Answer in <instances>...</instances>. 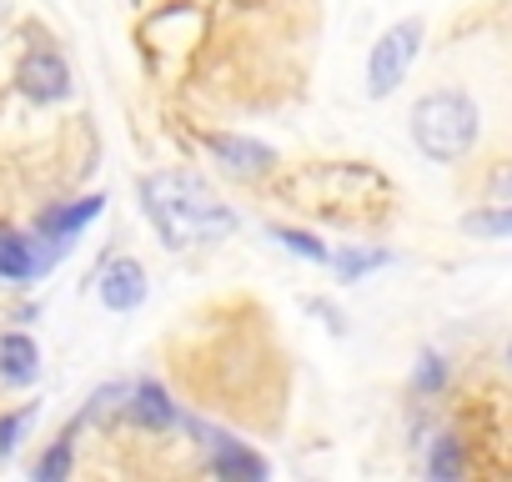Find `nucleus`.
Wrapping results in <instances>:
<instances>
[{
    "label": "nucleus",
    "instance_id": "412c9836",
    "mask_svg": "<svg viewBox=\"0 0 512 482\" xmlns=\"http://www.w3.org/2000/svg\"><path fill=\"white\" fill-rule=\"evenodd\" d=\"M502 367H507V372H512V337H507V342H502Z\"/></svg>",
    "mask_w": 512,
    "mask_h": 482
},
{
    "label": "nucleus",
    "instance_id": "7ed1b4c3",
    "mask_svg": "<svg viewBox=\"0 0 512 482\" xmlns=\"http://www.w3.org/2000/svg\"><path fill=\"white\" fill-rule=\"evenodd\" d=\"M422 36H427V26H422L417 16H407V21L387 26V31L372 41V56H367V96H372V101H387V96L407 81L412 61L422 56Z\"/></svg>",
    "mask_w": 512,
    "mask_h": 482
},
{
    "label": "nucleus",
    "instance_id": "9d476101",
    "mask_svg": "<svg viewBox=\"0 0 512 482\" xmlns=\"http://www.w3.org/2000/svg\"><path fill=\"white\" fill-rule=\"evenodd\" d=\"M41 377V347L26 332H0V382L6 387H36Z\"/></svg>",
    "mask_w": 512,
    "mask_h": 482
},
{
    "label": "nucleus",
    "instance_id": "a211bd4d",
    "mask_svg": "<svg viewBox=\"0 0 512 482\" xmlns=\"http://www.w3.org/2000/svg\"><path fill=\"white\" fill-rule=\"evenodd\" d=\"M126 392H131V382H106V387H96L76 422H81V427H86V422H106L116 407H126Z\"/></svg>",
    "mask_w": 512,
    "mask_h": 482
},
{
    "label": "nucleus",
    "instance_id": "dca6fc26",
    "mask_svg": "<svg viewBox=\"0 0 512 482\" xmlns=\"http://www.w3.org/2000/svg\"><path fill=\"white\" fill-rule=\"evenodd\" d=\"M447 382H452V362L427 347V352L417 357V367H412V397H442Z\"/></svg>",
    "mask_w": 512,
    "mask_h": 482
},
{
    "label": "nucleus",
    "instance_id": "ddd939ff",
    "mask_svg": "<svg viewBox=\"0 0 512 482\" xmlns=\"http://www.w3.org/2000/svg\"><path fill=\"white\" fill-rule=\"evenodd\" d=\"M397 257L387 252V247H342V252H332V272L342 277V282H362V277H372V272H382V267H392Z\"/></svg>",
    "mask_w": 512,
    "mask_h": 482
},
{
    "label": "nucleus",
    "instance_id": "0eeeda50",
    "mask_svg": "<svg viewBox=\"0 0 512 482\" xmlns=\"http://www.w3.org/2000/svg\"><path fill=\"white\" fill-rule=\"evenodd\" d=\"M106 211V196H81V201H56L36 216L31 236H36V247H51V257H61L71 241Z\"/></svg>",
    "mask_w": 512,
    "mask_h": 482
},
{
    "label": "nucleus",
    "instance_id": "4468645a",
    "mask_svg": "<svg viewBox=\"0 0 512 482\" xmlns=\"http://www.w3.org/2000/svg\"><path fill=\"white\" fill-rule=\"evenodd\" d=\"M457 226L477 241H512V201H487V206L467 211Z\"/></svg>",
    "mask_w": 512,
    "mask_h": 482
},
{
    "label": "nucleus",
    "instance_id": "1a4fd4ad",
    "mask_svg": "<svg viewBox=\"0 0 512 482\" xmlns=\"http://www.w3.org/2000/svg\"><path fill=\"white\" fill-rule=\"evenodd\" d=\"M101 302L111 312H136L146 302V267L136 257H116L106 272H101Z\"/></svg>",
    "mask_w": 512,
    "mask_h": 482
},
{
    "label": "nucleus",
    "instance_id": "39448f33",
    "mask_svg": "<svg viewBox=\"0 0 512 482\" xmlns=\"http://www.w3.org/2000/svg\"><path fill=\"white\" fill-rule=\"evenodd\" d=\"M196 141L221 161V171H231V176H241V181H262V176H272L277 161H282L277 146L256 141V136H236V131H201Z\"/></svg>",
    "mask_w": 512,
    "mask_h": 482
},
{
    "label": "nucleus",
    "instance_id": "423d86ee",
    "mask_svg": "<svg viewBox=\"0 0 512 482\" xmlns=\"http://www.w3.org/2000/svg\"><path fill=\"white\" fill-rule=\"evenodd\" d=\"M16 86H21L26 101H36V106H56V101L71 96V66H66L61 51H51V46H31V51L21 56V66H16Z\"/></svg>",
    "mask_w": 512,
    "mask_h": 482
},
{
    "label": "nucleus",
    "instance_id": "6e6552de",
    "mask_svg": "<svg viewBox=\"0 0 512 482\" xmlns=\"http://www.w3.org/2000/svg\"><path fill=\"white\" fill-rule=\"evenodd\" d=\"M126 417H131L141 432H171V427L181 422V407H176V397H171L161 382H136V387L126 392Z\"/></svg>",
    "mask_w": 512,
    "mask_h": 482
},
{
    "label": "nucleus",
    "instance_id": "aec40b11",
    "mask_svg": "<svg viewBox=\"0 0 512 482\" xmlns=\"http://www.w3.org/2000/svg\"><path fill=\"white\" fill-rule=\"evenodd\" d=\"M487 191H492V201H512V161L492 171V181H487Z\"/></svg>",
    "mask_w": 512,
    "mask_h": 482
},
{
    "label": "nucleus",
    "instance_id": "f3484780",
    "mask_svg": "<svg viewBox=\"0 0 512 482\" xmlns=\"http://www.w3.org/2000/svg\"><path fill=\"white\" fill-rule=\"evenodd\" d=\"M267 236H272V241H282L287 252H297L302 262H317V267H327V262H332L327 241H317V236H312V231H302V226H282V221H272V226H267Z\"/></svg>",
    "mask_w": 512,
    "mask_h": 482
},
{
    "label": "nucleus",
    "instance_id": "f257e3e1",
    "mask_svg": "<svg viewBox=\"0 0 512 482\" xmlns=\"http://www.w3.org/2000/svg\"><path fill=\"white\" fill-rule=\"evenodd\" d=\"M136 196H141L146 221L156 226V236L171 252L216 247L241 226V216L221 201V191L196 171H151L136 181Z\"/></svg>",
    "mask_w": 512,
    "mask_h": 482
},
{
    "label": "nucleus",
    "instance_id": "20e7f679",
    "mask_svg": "<svg viewBox=\"0 0 512 482\" xmlns=\"http://www.w3.org/2000/svg\"><path fill=\"white\" fill-rule=\"evenodd\" d=\"M186 427H191V437H201L206 442V472H216V477H226V482H267L272 477V467H267V457H256L251 447H241L231 432H216L211 422H201V417H186Z\"/></svg>",
    "mask_w": 512,
    "mask_h": 482
},
{
    "label": "nucleus",
    "instance_id": "6ab92c4d",
    "mask_svg": "<svg viewBox=\"0 0 512 482\" xmlns=\"http://www.w3.org/2000/svg\"><path fill=\"white\" fill-rule=\"evenodd\" d=\"M36 402H26V407H16V412H0V462H6L16 447H21V437H26V427L36 422Z\"/></svg>",
    "mask_w": 512,
    "mask_h": 482
},
{
    "label": "nucleus",
    "instance_id": "f03ea898",
    "mask_svg": "<svg viewBox=\"0 0 512 482\" xmlns=\"http://www.w3.org/2000/svg\"><path fill=\"white\" fill-rule=\"evenodd\" d=\"M412 146L437 161V166H457L472 156L477 136H482V111L462 86H437L412 106Z\"/></svg>",
    "mask_w": 512,
    "mask_h": 482
},
{
    "label": "nucleus",
    "instance_id": "2eb2a0df",
    "mask_svg": "<svg viewBox=\"0 0 512 482\" xmlns=\"http://www.w3.org/2000/svg\"><path fill=\"white\" fill-rule=\"evenodd\" d=\"M76 432H81V422L71 417L66 432H61V437L46 447V457L36 462V472H31L36 482H61V477H71V462H76Z\"/></svg>",
    "mask_w": 512,
    "mask_h": 482
},
{
    "label": "nucleus",
    "instance_id": "9b49d317",
    "mask_svg": "<svg viewBox=\"0 0 512 482\" xmlns=\"http://www.w3.org/2000/svg\"><path fill=\"white\" fill-rule=\"evenodd\" d=\"M51 262L41 257V247H31V241L11 226H0V282H11V287H26L31 277H41Z\"/></svg>",
    "mask_w": 512,
    "mask_h": 482
},
{
    "label": "nucleus",
    "instance_id": "f8f14e48",
    "mask_svg": "<svg viewBox=\"0 0 512 482\" xmlns=\"http://www.w3.org/2000/svg\"><path fill=\"white\" fill-rule=\"evenodd\" d=\"M467 472V442L457 432H437L427 442V477L432 482H457Z\"/></svg>",
    "mask_w": 512,
    "mask_h": 482
}]
</instances>
